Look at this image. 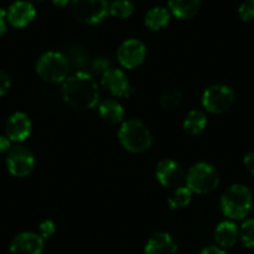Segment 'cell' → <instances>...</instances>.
I'll return each mask as SVG.
<instances>
[{
  "label": "cell",
  "instance_id": "18",
  "mask_svg": "<svg viewBox=\"0 0 254 254\" xmlns=\"http://www.w3.org/2000/svg\"><path fill=\"white\" fill-rule=\"evenodd\" d=\"M97 111H99L100 117L109 125H117L124 121V107L117 100L106 99L99 102Z\"/></svg>",
  "mask_w": 254,
  "mask_h": 254
},
{
  "label": "cell",
  "instance_id": "17",
  "mask_svg": "<svg viewBox=\"0 0 254 254\" xmlns=\"http://www.w3.org/2000/svg\"><path fill=\"white\" fill-rule=\"evenodd\" d=\"M202 0H168V10L181 20L193 18L201 8Z\"/></svg>",
  "mask_w": 254,
  "mask_h": 254
},
{
  "label": "cell",
  "instance_id": "34",
  "mask_svg": "<svg viewBox=\"0 0 254 254\" xmlns=\"http://www.w3.org/2000/svg\"><path fill=\"white\" fill-rule=\"evenodd\" d=\"M69 3L70 0H53V4L56 8H65Z\"/></svg>",
  "mask_w": 254,
  "mask_h": 254
},
{
  "label": "cell",
  "instance_id": "3",
  "mask_svg": "<svg viewBox=\"0 0 254 254\" xmlns=\"http://www.w3.org/2000/svg\"><path fill=\"white\" fill-rule=\"evenodd\" d=\"M253 203L252 192L247 186L236 183L224 190L221 197V209L229 219H243L248 216Z\"/></svg>",
  "mask_w": 254,
  "mask_h": 254
},
{
  "label": "cell",
  "instance_id": "28",
  "mask_svg": "<svg viewBox=\"0 0 254 254\" xmlns=\"http://www.w3.org/2000/svg\"><path fill=\"white\" fill-rule=\"evenodd\" d=\"M91 67L95 72L102 75L106 70L110 69V63L109 60H106V59H102V58L95 59L91 64Z\"/></svg>",
  "mask_w": 254,
  "mask_h": 254
},
{
  "label": "cell",
  "instance_id": "32",
  "mask_svg": "<svg viewBox=\"0 0 254 254\" xmlns=\"http://www.w3.org/2000/svg\"><path fill=\"white\" fill-rule=\"evenodd\" d=\"M11 148V141L6 135H0V153L9 152Z\"/></svg>",
  "mask_w": 254,
  "mask_h": 254
},
{
  "label": "cell",
  "instance_id": "4",
  "mask_svg": "<svg viewBox=\"0 0 254 254\" xmlns=\"http://www.w3.org/2000/svg\"><path fill=\"white\" fill-rule=\"evenodd\" d=\"M70 65L66 55L60 51H46L36 63V74L49 84H60L67 79Z\"/></svg>",
  "mask_w": 254,
  "mask_h": 254
},
{
  "label": "cell",
  "instance_id": "26",
  "mask_svg": "<svg viewBox=\"0 0 254 254\" xmlns=\"http://www.w3.org/2000/svg\"><path fill=\"white\" fill-rule=\"evenodd\" d=\"M238 16L242 21H251L254 19V0H244L238 8Z\"/></svg>",
  "mask_w": 254,
  "mask_h": 254
},
{
  "label": "cell",
  "instance_id": "16",
  "mask_svg": "<svg viewBox=\"0 0 254 254\" xmlns=\"http://www.w3.org/2000/svg\"><path fill=\"white\" fill-rule=\"evenodd\" d=\"M239 238V228L232 221H223L216 227L214 239L221 248L227 249L233 247Z\"/></svg>",
  "mask_w": 254,
  "mask_h": 254
},
{
  "label": "cell",
  "instance_id": "13",
  "mask_svg": "<svg viewBox=\"0 0 254 254\" xmlns=\"http://www.w3.org/2000/svg\"><path fill=\"white\" fill-rule=\"evenodd\" d=\"M31 130H33V122L30 117L24 112L13 114L5 124V135L11 142H24L31 135Z\"/></svg>",
  "mask_w": 254,
  "mask_h": 254
},
{
  "label": "cell",
  "instance_id": "20",
  "mask_svg": "<svg viewBox=\"0 0 254 254\" xmlns=\"http://www.w3.org/2000/svg\"><path fill=\"white\" fill-rule=\"evenodd\" d=\"M207 126V116L201 110H192L183 120V131L187 135L194 136L201 133Z\"/></svg>",
  "mask_w": 254,
  "mask_h": 254
},
{
  "label": "cell",
  "instance_id": "2",
  "mask_svg": "<svg viewBox=\"0 0 254 254\" xmlns=\"http://www.w3.org/2000/svg\"><path fill=\"white\" fill-rule=\"evenodd\" d=\"M120 143L125 150L132 153H143L152 146L153 137L145 122L130 119L121 124L117 132Z\"/></svg>",
  "mask_w": 254,
  "mask_h": 254
},
{
  "label": "cell",
  "instance_id": "12",
  "mask_svg": "<svg viewBox=\"0 0 254 254\" xmlns=\"http://www.w3.org/2000/svg\"><path fill=\"white\" fill-rule=\"evenodd\" d=\"M10 254H43L44 238L35 232L16 234L9 247Z\"/></svg>",
  "mask_w": 254,
  "mask_h": 254
},
{
  "label": "cell",
  "instance_id": "19",
  "mask_svg": "<svg viewBox=\"0 0 254 254\" xmlns=\"http://www.w3.org/2000/svg\"><path fill=\"white\" fill-rule=\"evenodd\" d=\"M171 11L163 6H155L150 9L145 15V25L150 30L158 31L168 25L171 20Z\"/></svg>",
  "mask_w": 254,
  "mask_h": 254
},
{
  "label": "cell",
  "instance_id": "31",
  "mask_svg": "<svg viewBox=\"0 0 254 254\" xmlns=\"http://www.w3.org/2000/svg\"><path fill=\"white\" fill-rule=\"evenodd\" d=\"M198 254H229V253L226 251V249L221 248V247L209 246L202 249Z\"/></svg>",
  "mask_w": 254,
  "mask_h": 254
},
{
  "label": "cell",
  "instance_id": "11",
  "mask_svg": "<svg viewBox=\"0 0 254 254\" xmlns=\"http://www.w3.org/2000/svg\"><path fill=\"white\" fill-rule=\"evenodd\" d=\"M156 178L163 187L178 188L186 182V172L177 161L165 158L156 166Z\"/></svg>",
  "mask_w": 254,
  "mask_h": 254
},
{
  "label": "cell",
  "instance_id": "22",
  "mask_svg": "<svg viewBox=\"0 0 254 254\" xmlns=\"http://www.w3.org/2000/svg\"><path fill=\"white\" fill-rule=\"evenodd\" d=\"M135 11V5L131 0H114L109 5V15L117 19L130 18Z\"/></svg>",
  "mask_w": 254,
  "mask_h": 254
},
{
  "label": "cell",
  "instance_id": "33",
  "mask_svg": "<svg viewBox=\"0 0 254 254\" xmlns=\"http://www.w3.org/2000/svg\"><path fill=\"white\" fill-rule=\"evenodd\" d=\"M6 11L0 9V36H3L6 31Z\"/></svg>",
  "mask_w": 254,
  "mask_h": 254
},
{
  "label": "cell",
  "instance_id": "23",
  "mask_svg": "<svg viewBox=\"0 0 254 254\" xmlns=\"http://www.w3.org/2000/svg\"><path fill=\"white\" fill-rule=\"evenodd\" d=\"M182 102V94L180 90H167L160 97L161 106L165 110H175Z\"/></svg>",
  "mask_w": 254,
  "mask_h": 254
},
{
  "label": "cell",
  "instance_id": "1",
  "mask_svg": "<svg viewBox=\"0 0 254 254\" xmlns=\"http://www.w3.org/2000/svg\"><path fill=\"white\" fill-rule=\"evenodd\" d=\"M61 96L70 107L76 110H91L100 101L96 80L86 71H76L69 75L63 82Z\"/></svg>",
  "mask_w": 254,
  "mask_h": 254
},
{
  "label": "cell",
  "instance_id": "9",
  "mask_svg": "<svg viewBox=\"0 0 254 254\" xmlns=\"http://www.w3.org/2000/svg\"><path fill=\"white\" fill-rule=\"evenodd\" d=\"M147 49L138 39H127L117 49V60L120 65L127 70L141 66L146 59Z\"/></svg>",
  "mask_w": 254,
  "mask_h": 254
},
{
  "label": "cell",
  "instance_id": "25",
  "mask_svg": "<svg viewBox=\"0 0 254 254\" xmlns=\"http://www.w3.org/2000/svg\"><path fill=\"white\" fill-rule=\"evenodd\" d=\"M69 60L70 65H75V66H84L85 64L87 63V55L85 54L84 50H81L80 48H74L72 50H70L69 54H65Z\"/></svg>",
  "mask_w": 254,
  "mask_h": 254
},
{
  "label": "cell",
  "instance_id": "5",
  "mask_svg": "<svg viewBox=\"0 0 254 254\" xmlns=\"http://www.w3.org/2000/svg\"><path fill=\"white\" fill-rule=\"evenodd\" d=\"M219 173L214 166L207 162H197L186 175V186L193 193H211L218 187Z\"/></svg>",
  "mask_w": 254,
  "mask_h": 254
},
{
  "label": "cell",
  "instance_id": "27",
  "mask_svg": "<svg viewBox=\"0 0 254 254\" xmlns=\"http://www.w3.org/2000/svg\"><path fill=\"white\" fill-rule=\"evenodd\" d=\"M56 231V226L51 219H45L39 224V234L43 237L44 239H48L54 236Z\"/></svg>",
  "mask_w": 254,
  "mask_h": 254
},
{
  "label": "cell",
  "instance_id": "14",
  "mask_svg": "<svg viewBox=\"0 0 254 254\" xmlns=\"http://www.w3.org/2000/svg\"><path fill=\"white\" fill-rule=\"evenodd\" d=\"M36 9L28 0H16L6 10V21L16 29L28 26L35 19Z\"/></svg>",
  "mask_w": 254,
  "mask_h": 254
},
{
  "label": "cell",
  "instance_id": "15",
  "mask_svg": "<svg viewBox=\"0 0 254 254\" xmlns=\"http://www.w3.org/2000/svg\"><path fill=\"white\" fill-rule=\"evenodd\" d=\"M178 247L167 232H156L148 238L143 254H177Z\"/></svg>",
  "mask_w": 254,
  "mask_h": 254
},
{
  "label": "cell",
  "instance_id": "29",
  "mask_svg": "<svg viewBox=\"0 0 254 254\" xmlns=\"http://www.w3.org/2000/svg\"><path fill=\"white\" fill-rule=\"evenodd\" d=\"M10 85H11V81H10V77H9V75L6 74V72H4L0 70V97L4 96V95L9 91V89H10Z\"/></svg>",
  "mask_w": 254,
  "mask_h": 254
},
{
  "label": "cell",
  "instance_id": "7",
  "mask_svg": "<svg viewBox=\"0 0 254 254\" xmlns=\"http://www.w3.org/2000/svg\"><path fill=\"white\" fill-rule=\"evenodd\" d=\"M234 99H236V92L231 86L216 84L204 90L202 95V106L211 114H223L231 109Z\"/></svg>",
  "mask_w": 254,
  "mask_h": 254
},
{
  "label": "cell",
  "instance_id": "35",
  "mask_svg": "<svg viewBox=\"0 0 254 254\" xmlns=\"http://www.w3.org/2000/svg\"><path fill=\"white\" fill-rule=\"evenodd\" d=\"M33 1H44V0H33Z\"/></svg>",
  "mask_w": 254,
  "mask_h": 254
},
{
  "label": "cell",
  "instance_id": "6",
  "mask_svg": "<svg viewBox=\"0 0 254 254\" xmlns=\"http://www.w3.org/2000/svg\"><path fill=\"white\" fill-rule=\"evenodd\" d=\"M109 5L107 0H71L70 9L79 23L96 25L107 18Z\"/></svg>",
  "mask_w": 254,
  "mask_h": 254
},
{
  "label": "cell",
  "instance_id": "10",
  "mask_svg": "<svg viewBox=\"0 0 254 254\" xmlns=\"http://www.w3.org/2000/svg\"><path fill=\"white\" fill-rule=\"evenodd\" d=\"M101 85L111 96L128 99L133 94V86L126 74L120 69L110 67L101 75Z\"/></svg>",
  "mask_w": 254,
  "mask_h": 254
},
{
  "label": "cell",
  "instance_id": "30",
  "mask_svg": "<svg viewBox=\"0 0 254 254\" xmlns=\"http://www.w3.org/2000/svg\"><path fill=\"white\" fill-rule=\"evenodd\" d=\"M243 163L246 166L247 170L254 176V151L253 152H248L243 157Z\"/></svg>",
  "mask_w": 254,
  "mask_h": 254
},
{
  "label": "cell",
  "instance_id": "21",
  "mask_svg": "<svg viewBox=\"0 0 254 254\" xmlns=\"http://www.w3.org/2000/svg\"><path fill=\"white\" fill-rule=\"evenodd\" d=\"M192 196H193V192L187 186H181V187L175 188L173 193L167 199V203L171 209L186 208L192 201Z\"/></svg>",
  "mask_w": 254,
  "mask_h": 254
},
{
  "label": "cell",
  "instance_id": "24",
  "mask_svg": "<svg viewBox=\"0 0 254 254\" xmlns=\"http://www.w3.org/2000/svg\"><path fill=\"white\" fill-rule=\"evenodd\" d=\"M239 238L247 248H254V219H247L239 228Z\"/></svg>",
  "mask_w": 254,
  "mask_h": 254
},
{
  "label": "cell",
  "instance_id": "8",
  "mask_svg": "<svg viewBox=\"0 0 254 254\" xmlns=\"http://www.w3.org/2000/svg\"><path fill=\"white\" fill-rule=\"evenodd\" d=\"M35 166V157L28 147L16 145L10 148L6 156V167L14 177L23 178L31 173Z\"/></svg>",
  "mask_w": 254,
  "mask_h": 254
}]
</instances>
